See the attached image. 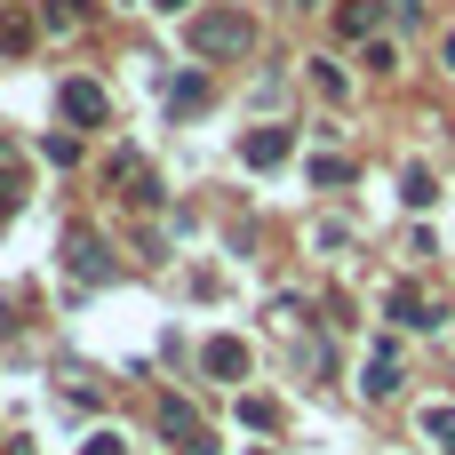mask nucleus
Segmentation results:
<instances>
[{
    "mask_svg": "<svg viewBox=\"0 0 455 455\" xmlns=\"http://www.w3.org/2000/svg\"><path fill=\"white\" fill-rule=\"evenodd\" d=\"M184 40H192V56H248L256 24H248L240 8H200V16L184 24Z\"/></svg>",
    "mask_w": 455,
    "mask_h": 455,
    "instance_id": "1",
    "label": "nucleus"
},
{
    "mask_svg": "<svg viewBox=\"0 0 455 455\" xmlns=\"http://www.w3.org/2000/svg\"><path fill=\"white\" fill-rule=\"evenodd\" d=\"M56 104H64V120H80V128H96V120H104V112H112V104H104V88H96V80H64V96H56Z\"/></svg>",
    "mask_w": 455,
    "mask_h": 455,
    "instance_id": "2",
    "label": "nucleus"
},
{
    "mask_svg": "<svg viewBox=\"0 0 455 455\" xmlns=\"http://www.w3.org/2000/svg\"><path fill=\"white\" fill-rule=\"evenodd\" d=\"M288 152H296V136H288V128H248V144H240V160H248V168H280Z\"/></svg>",
    "mask_w": 455,
    "mask_h": 455,
    "instance_id": "3",
    "label": "nucleus"
},
{
    "mask_svg": "<svg viewBox=\"0 0 455 455\" xmlns=\"http://www.w3.org/2000/svg\"><path fill=\"white\" fill-rule=\"evenodd\" d=\"M376 24H384V0H336V32L344 40H376Z\"/></svg>",
    "mask_w": 455,
    "mask_h": 455,
    "instance_id": "4",
    "label": "nucleus"
},
{
    "mask_svg": "<svg viewBox=\"0 0 455 455\" xmlns=\"http://www.w3.org/2000/svg\"><path fill=\"white\" fill-rule=\"evenodd\" d=\"M208 376H216V384H240V376H248V344H240V336H216V344H208Z\"/></svg>",
    "mask_w": 455,
    "mask_h": 455,
    "instance_id": "5",
    "label": "nucleus"
},
{
    "mask_svg": "<svg viewBox=\"0 0 455 455\" xmlns=\"http://www.w3.org/2000/svg\"><path fill=\"white\" fill-rule=\"evenodd\" d=\"M104 272H112V264H104V248H96V232H72V280H88V288H96Z\"/></svg>",
    "mask_w": 455,
    "mask_h": 455,
    "instance_id": "6",
    "label": "nucleus"
},
{
    "mask_svg": "<svg viewBox=\"0 0 455 455\" xmlns=\"http://www.w3.org/2000/svg\"><path fill=\"white\" fill-rule=\"evenodd\" d=\"M392 320H400V328H440V312H432L416 288H392Z\"/></svg>",
    "mask_w": 455,
    "mask_h": 455,
    "instance_id": "7",
    "label": "nucleus"
},
{
    "mask_svg": "<svg viewBox=\"0 0 455 455\" xmlns=\"http://www.w3.org/2000/svg\"><path fill=\"white\" fill-rule=\"evenodd\" d=\"M368 392H376V400L400 392V352H392V344H376V360H368Z\"/></svg>",
    "mask_w": 455,
    "mask_h": 455,
    "instance_id": "8",
    "label": "nucleus"
},
{
    "mask_svg": "<svg viewBox=\"0 0 455 455\" xmlns=\"http://www.w3.org/2000/svg\"><path fill=\"white\" fill-rule=\"evenodd\" d=\"M24 48H32V16L0 8V56H24Z\"/></svg>",
    "mask_w": 455,
    "mask_h": 455,
    "instance_id": "9",
    "label": "nucleus"
},
{
    "mask_svg": "<svg viewBox=\"0 0 455 455\" xmlns=\"http://www.w3.org/2000/svg\"><path fill=\"white\" fill-rule=\"evenodd\" d=\"M160 424H168V440H200V424H192V408H184V400H168V408H160Z\"/></svg>",
    "mask_w": 455,
    "mask_h": 455,
    "instance_id": "10",
    "label": "nucleus"
},
{
    "mask_svg": "<svg viewBox=\"0 0 455 455\" xmlns=\"http://www.w3.org/2000/svg\"><path fill=\"white\" fill-rule=\"evenodd\" d=\"M200 104H208L200 80H176V88H168V112H200Z\"/></svg>",
    "mask_w": 455,
    "mask_h": 455,
    "instance_id": "11",
    "label": "nucleus"
},
{
    "mask_svg": "<svg viewBox=\"0 0 455 455\" xmlns=\"http://www.w3.org/2000/svg\"><path fill=\"white\" fill-rule=\"evenodd\" d=\"M16 208H24V176H16V168H0V224H8Z\"/></svg>",
    "mask_w": 455,
    "mask_h": 455,
    "instance_id": "12",
    "label": "nucleus"
},
{
    "mask_svg": "<svg viewBox=\"0 0 455 455\" xmlns=\"http://www.w3.org/2000/svg\"><path fill=\"white\" fill-rule=\"evenodd\" d=\"M400 200H408V208H424V200H432V176H424V168H408V176H400Z\"/></svg>",
    "mask_w": 455,
    "mask_h": 455,
    "instance_id": "13",
    "label": "nucleus"
},
{
    "mask_svg": "<svg viewBox=\"0 0 455 455\" xmlns=\"http://www.w3.org/2000/svg\"><path fill=\"white\" fill-rule=\"evenodd\" d=\"M80 16H88V8H80V0H48V32H72V24H80Z\"/></svg>",
    "mask_w": 455,
    "mask_h": 455,
    "instance_id": "14",
    "label": "nucleus"
},
{
    "mask_svg": "<svg viewBox=\"0 0 455 455\" xmlns=\"http://www.w3.org/2000/svg\"><path fill=\"white\" fill-rule=\"evenodd\" d=\"M312 176H320V184H352V160H336V152H328V160H312Z\"/></svg>",
    "mask_w": 455,
    "mask_h": 455,
    "instance_id": "15",
    "label": "nucleus"
},
{
    "mask_svg": "<svg viewBox=\"0 0 455 455\" xmlns=\"http://www.w3.org/2000/svg\"><path fill=\"white\" fill-rule=\"evenodd\" d=\"M424 432H432V440H448V448H455V408H432V416H424Z\"/></svg>",
    "mask_w": 455,
    "mask_h": 455,
    "instance_id": "16",
    "label": "nucleus"
},
{
    "mask_svg": "<svg viewBox=\"0 0 455 455\" xmlns=\"http://www.w3.org/2000/svg\"><path fill=\"white\" fill-rule=\"evenodd\" d=\"M80 455H120V440H88V448H80Z\"/></svg>",
    "mask_w": 455,
    "mask_h": 455,
    "instance_id": "17",
    "label": "nucleus"
},
{
    "mask_svg": "<svg viewBox=\"0 0 455 455\" xmlns=\"http://www.w3.org/2000/svg\"><path fill=\"white\" fill-rule=\"evenodd\" d=\"M184 455H216V448H208V440H184Z\"/></svg>",
    "mask_w": 455,
    "mask_h": 455,
    "instance_id": "18",
    "label": "nucleus"
},
{
    "mask_svg": "<svg viewBox=\"0 0 455 455\" xmlns=\"http://www.w3.org/2000/svg\"><path fill=\"white\" fill-rule=\"evenodd\" d=\"M152 8H168V16H176V8H184V0H152Z\"/></svg>",
    "mask_w": 455,
    "mask_h": 455,
    "instance_id": "19",
    "label": "nucleus"
},
{
    "mask_svg": "<svg viewBox=\"0 0 455 455\" xmlns=\"http://www.w3.org/2000/svg\"><path fill=\"white\" fill-rule=\"evenodd\" d=\"M448 64H455V32H448Z\"/></svg>",
    "mask_w": 455,
    "mask_h": 455,
    "instance_id": "20",
    "label": "nucleus"
},
{
    "mask_svg": "<svg viewBox=\"0 0 455 455\" xmlns=\"http://www.w3.org/2000/svg\"><path fill=\"white\" fill-rule=\"evenodd\" d=\"M16 455H32V448H16Z\"/></svg>",
    "mask_w": 455,
    "mask_h": 455,
    "instance_id": "21",
    "label": "nucleus"
}]
</instances>
